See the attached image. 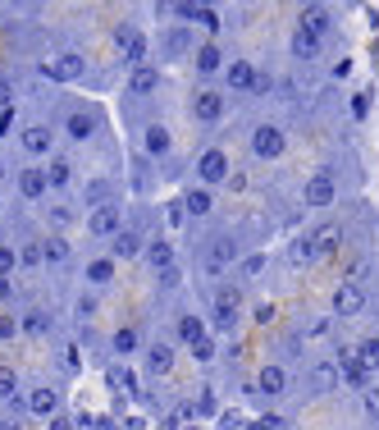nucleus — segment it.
I'll return each instance as SVG.
<instances>
[{
  "label": "nucleus",
  "instance_id": "obj_1",
  "mask_svg": "<svg viewBox=\"0 0 379 430\" xmlns=\"http://www.w3.org/2000/svg\"><path fill=\"white\" fill-rule=\"evenodd\" d=\"M238 307H242L238 288H219V293H215V311H210V325L224 330V334H233V325H238Z\"/></svg>",
  "mask_w": 379,
  "mask_h": 430
},
{
  "label": "nucleus",
  "instance_id": "obj_2",
  "mask_svg": "<svg viewBox=\"0 0 379 430\" xmlns=\"http://www.w3.org/2000/svg\"><path fill=\"white\" fill-rule=\"evenodd\" d=\"M251 151H256L260 160L283 156V129L279 124H256V129H251Z\"/></svg>",
  "mask_w": 379,
  "mask_h": 430
},
{
  "label": "nucleus",
  "instance_id": "obj_3",
  "mask_svg": "<svg viewBox=\"0 0 379 430\" xmlns=\"http://www.w3.org/2000/svg\"><path fill=\"white\" fill-rule=\"evenodd\" d=\"M334 192H338V183H334V174H325V169H315V174L306 179V188H302L306 206H334Z\"/></svg>",
  "mask_w": 379,
  "mask_h": 430
},
{
  "label": "nucleus",
  "instance_id": "obj_4",
  "mask_svg": "<svg viewBox=\"0 0 379 430\" xmlns=\"http://www.w3.org/2000/svg\"><path fill=\"white\" fill-rule=\"evenodd\" d=\"M334 311H338L343 320L361 316V311H366V288L352 284V279H347V284H338V293H334Z\"/></svg>",
  "mask_w": 379,
  "mask_h": 430
},
{
  "label": "nucleus",
  "instance_id": "obj_5",
  "mask_svg": "<svg viewBox=\"0 0 379 430\" xmlns=\"http://www.w3.org/2000/svg\"><path fill=\"white\" fill-rule=\"evenodd\" d=\"M46 78H55V83H74V78H83V56L78 51H65V56H55L42 65Z\"/></svg>",
  "mask_w": 379,
  "mask_h": 430
},
{
  "label": "nucleus",
  "instance_id": "obj_6",
  "mask_svg": "<svg viewBox=\"0 0 379 430\" xmlns=\"http://www.w3.org/2000/svg\"><path fill=\"white\" fill-rule=\"evenodd\" d=\"M87 229L96 233V238H115V233L124 229V215H119V206H96L92 215H87Z\"/></svg>",
  "mask_w": 379,
  "mask_h": 430
},
{
  "label": "nucleus",
  "instance_id": "obj_7",
  "mask_svg": "<svg viewBox=\"0 0 379 430\" xmlns=\"http://www.w3.org/2000/svg\"><path fill=\"white\" fill-rule=\"evenodd\" d=\"M196 174H201V183H224V179H228V156L219 151V147L201 151V160H196Z\"/></svg>",
  "mask_w": 379,
  "mask_h": 430
},
{
  "label": "nucleus",
  "instance_id": "obj_8",
  "mask_svg": "<svg viewBox=\"0 0 379 430\" xmlns=\"http://www.w3.org/2000/svg\"><path fill=\"white\" fill-rule=\"evenodd\" d=\"M192 115L201 124H219V119H224V97H219V92H196Z\"/></svg>",
  "mask_w": 379,
  "mask_h": 430
},
{
  "label": "nucleus",
  "instance_id": "obj_9",
  "mask_svg": "<svg viewBox=\"0 0 379 430\" xmlns=\"http://www.w3.org/2000/svg\"><path fill=\"white\" fill-rule=\"evenodd\" d=\"M146 247H142V233H133V229H119L115 233V243H110V256L115 261H133V256H142Z\"/></svg>",
  "mask_w": 379,
  "mask_h": 430
},
{
  "label": "nucleus",
  "instance_id": "obj_10",
  "mask_svg": "<svg viewBox=\"0 0 379 430\" xmlns=\"http://www.w3.org/2000/svg\"><path fill=\"white\" fill-rule=\"evenodd\" d=\"M306 385H311L315 394H329V389H338L343 380H338V366H334V362H315L311 375H306Z\"/></svg>",
  "mask_w": 379,
  "mask_h": 430
},
{
  "label": "nucleus",
  "instance_id": "obj_11",
  "mask_svg": "<svg viewBox=\"0 0 379 430\" xmlns=\"http://www.w3.org/2000/svg\"><path fill=\"white\" fill-rule=\"evenodd\" d=\"M224 78H228V88H233V92H251V88H256V69H251V60H233V65L224 69Z\"/></svg>",
  "mask_w": 379,
  "mask_h": 430
},
{
  "label": "nucleus",
  "instance_id": "obj_12",
  "mask_svg": "<svg viewBox=\"0 0 379 430\" xmlns=\"http://www.w3.org/2000/svg\"><path fill=\"white\" fill-rule=\"evenodd\" d=\"M338 380H343L347 389H366L370 385V371L361 366V357H343V362H338Z\"/></svg>",
  "mask_w": 379,
  "mask_h": 430
},
{
  "label": "nucleus",
  "instance_id": "obj_13",
  "mask_svg": "<svg viewBox=\"0 0 379 430\" xmlns=\"http://www.w3.org/2000/svg\"><path fill=\"white\" fill-rule=\"evenodd\" d=\"M46 188H51V183H46V169H37V165L19 169V192H23L28 201H37V197L46 192Z\"/></svg>",
  "mask_w": 379,
  "mask_h": 430
},
{
  "label": "nucleus",
  "instance_id": "obj_14",
  "mask_svg": "<svg viewBox=\"0 0 379 430\" xmlns=\"http://www.w3.org/2000/svg\"><path fill=\"white\" fill-rule=\"evenodd\" d=\"M228 261H233V243H228V238H210V247H206V270H210V275H219Z\"/></svg>",
  "mask_w": 379,
  "mask_h": 430
},
{
  "label": "nucleus",
  "instance_id": "obj_15",
  "mask_svg": "<svg viewBox=\"0 0 379 430\" xmlns=\"http://www.w3.org/2000/svg\"><path fill=\"white\" fill-rule=\"evenodd\" d=\"M115 37L124 42V56H128V65L142 69V60H146V37H142V33H128V28H119Z\"/></svg>",
  "mask_w": 379,
  "mask_h": 430
},
{
  "label": "nucleus",
  "instance_id": "obj_16",
  "mask_svg": "<svg viewBox=\"0 0 379 430\" xmlns=\"http://www.w3.org/2000/svg\"><path fill=\"white\" fill-rule=\"evenodd\" d=\"M65 133H69V138H74V142H87V138L96 133V119H92V115H87V110H74V115H69V119H65Z\"/></svg>",
  "mask_w": 379,
  "mask_h": 430
},
{
  "label": "nucleus",
  "instance_id": "obj_17",
  "mask_svg": "<svg viewBox=\"0 0 379 430\" xmlns=\"http://www.w3.org/2000/svg\"><path fill=\"white\" fill-rule=\"evenodd\" d=\"M23 147L33 156H46L51 151V129H46V124H28V129H23Z\"/></svg>",
  "mask_w": 379,
  "mask_h": 430
},
{
  "label": "nucleus",
  "instance_id": "obj_18",
  "mask_svg": "<svg viewBox=\"0 0 379 430\" xmlns=\"http://www.w3.org/2000/svg\"><path fill=\"white\" fill-rule=\"evenodd\" d=\"M142 142H146V151H151V156H165V151L174 147V138H169V129H165V124H146Z\"/></svg>",
  "mask_w": 379,
  "mask_h": 430
},
{
  "label": "nucleus",
  "instance_id": "obj_19",
  "mask_svg": "<svg viewBox=\"0 0 379 430\" xmlns=\"http://www.w3.org/2000/svg\"><path fill=\"white\" fill-rule=\"evenodd\" d=\"M28 408H33L37 417H55V412H60V394H55V389H33V394H28Z\"/></svg>",
  "mask_w": 379,
  "mask_h": 430
},
{
  "label": "nucleus",
  "instance_id": "obj_20",
  "mask_svg": "<svg viewBox=\"0 0 379 430\" xmlns=\"http://www.w3.org/2000/svg\"><path fill=\"white\" fill-rule=\"evenodd\" d=\"M293 56L297 60H315V56H320V37L306 33L302 23H297V33H293Z\"/></svg>",
  "mask_w": 379,
  "mask_h": 430
},
{
  "label": "nucleus",
  "instance_id": "obj_21",
  "mask_svg": "<svg viewBox=\"0 0 379 430\" xmlns=\"http://www.w3.org/2000/svg\"><path fill=\"white\" fill-rule=\"evenodd\" d=\"M169 366H174V348H169V343H151V348H146V371L165 375Z\"/></svg>",
  "mask_w": 379,
  "mask_h": 430
},
{
  "label": "nucleus",
  "instance_id": "obj_22",
  "mask_svg": "<svg viewBox=\"0 0 379 430\" xmlns=\"http://www.w3.org/2000/svg\"><path fill=\"white\" fill-rule=\"evenodd\" d=\"M146 261H151L155 270H165V275H169V265H174V243H165V238H151V243H146Z\"/></svg>",
  "mask_w": 379,
  "mask_h": 430
},
{
  "label": "nucleus",
  "instance_id": "obj_23",
  "mask_svg": "<svg viewBox=\"0 0 379 430\" xmlns=\"http://www.w3.org/2000/svg\"><path fill=\"white\" fill-rule=\"evenodd\" d=\"M302 28H306V33H315V37H325L329 28H334V19H329L320 5H306V10H302Z\"/></svg>",
  "mask_w": 379,
  "mask_h": 430
},
{
  "label": "nucleus",
  "instance_id": "obj_24",
  "mask_svg": "<svg viewBox=\"0 0 379 430\" xmlns=\"http://www.w3.org/2000/svg\"><path fill=\"white\" fill-rule=\"evenodd\" d=\"M338 238H343V229H338V224H320V229L311 233V247H315V256L334 252V247H338Z\"/></svg>",
  "mask_w": 379,
  "mask_h": 430
},
{
  "label": "nucleus",
  "instance_id": "obj_25",
  "mask_svg": "<svg viewBox=\"0 0 379 430\" xmlns=\"http://www.w3.org/2000/svg\"><path fill=\"white\" fill-rule=\"evenodd\" d=\"M192 60H196V69H201V74H215V69L224 65V56H219V46H215V42L196 46V51H192Z\"/></svg>",
  "mask_w": 379,
  "mask_h": 430
},
{
  "label": "nucleus",
  "instance_id": "obj_26",
  "mask_svg": "<svg viewBox=\"0 0 379 430\" xmlns=\"http://www.w3.org/2000/svg\"><path fill=\"white\" fill-rule=\"evenodd\" d=\"M128 88L137 92V97L155 92V88H160V69H146V65H142V69H133V83H128Z\"/></svg>",
  "mask_w": 379,
  "mask_h": 430
},
{
  "label": "nucleus",
  "instance_id": "obj_27",
  "mask_svg": "<svg viewBox=\"0 0 379 430\" xmlns=\"http://www.w3.org/2000/svg\"><path fill=\"white\" fill-rule=\"evenodd\" d=\"M288 389V371L283 366H265L260 371V394H283Z\"/></svg>",
  "mask_w": 379,
  "mask_h": 430
},
{
  "label": "nucleus",
  "instance_id": "obj_28",
  "mask_svg": "<svg viewBox=\"0 0 379 430\" xmlns=\"http://www.w3.org/2000/svg\"><path fill=\"white\" fill-rule=\"evenodd\" d=\"M51 311H42V307H33V311H23V330L28 334H51Z\"/></svg>",
  "mask_w": 379,
  "mask_h": 430
},
{
  "label": "nucleus",
  "instance_id": "obj_29",
  "mask_svg": "<svg viewBox=\"0 0 379 430\" xmlns=\"http://www.w3.org/2000/svg\"><path fill=\"white\" fill-rule=\"evenodd\" d=\"M42 261L46 265H65L69 261V243H65V238H46V243H42Z\"/></svg>",
  "mask_w": 379,
  "mask_h": 430
},
{
  "label": "nucleus",
  "instance_id": "obj_30",
  "mask_svg": "<svg viewBox=\"0 0 379 430\" xmlns=\"http://www.w3.org/2000/svg\"><path fill=\"white\" fill-rule=\"evenodd\" d=\"M87 279H92V284H110V279H115V256L87 261Z\"/></svg>",
  "mask_w": 379,
  "mask_h": 430
},
{
  "label": "nucleus",
  "instance_id": "obj_31",
  "mask_svg": "<svg viewBox=\"0 0 379 430\" xmlns=\"http://www.w3.org/2000/svg\"><path fill=\"white\" fill-rule=\"evenodd\" d=\"M183 210H187V215H196V220H201V215H210V192L192 188V192L183 197Z\"/></svg>",
  "mask_w": 379,
  "mask_h": 430
},
{
  "label": "nucleus",
  "instance_id": "obj_32",
  "mask_svg": "<svg viewBox=\"0 0 379 430\" xmlns=\"http://www.w3.org/2000/svg\"><path fill=\"white\" fill-rule=\"evenodd\" d=\"M178 334H183L187 343L206 339V320H201V316H178Z\"/></svg>",
  "mask_w": 379,
  "mask_h": 430
},
{
  "label": "nucleus",
  "instance_id": "obj_33",
  "mask_svg": "<svg viewBox=\"0 0 379 430\" xmlns=\"http://www.w3.org/2000/svg\"><path fill=\"white\" fill-rule=\"evenodd\" d=\"M69 179H74V165H69V160H51V165H46V183L51 188H65Z\"/></svg>",
  "mask_w": 379,
  "mask_h": 430
},
{
  "label": "nucleus",
  "instance_id": "obj_34",
  "mask_svg": "<svg viewBox=\"0 0 379 430\" xmlns=\"http://www.w3.org/2000/svg\"><path fill=\"white\" fill-rule=\"evenodd\" d=\"M288 261L293 265H306V261H315V247H311V233L306 238H297L293 247H288Z\"/></svg>",
  "mask_w": 379,
  "mask_h": 430
},
{
  "label": "nucleus",
  "instance_id": "obj_35",
  "mask_svg": "<svg viewBox=\"0 0 379 430\" xmlns=\"http://www.w3.org/2000/svg\"><path fill=\"white\" fill-rule=\"evenodd\" d=\"M133 348H137V330H133V325H124V330H115V353H124V357H128Z\"/></svg>",
  "mask_w": 379,
  "mask_h": 430
},
{
  "label": "nucleus",
  "instance_id": "obj_36",
  "mask_svg": "<svg viewBox=\"0 0 379 430\" xmlns=\"http://www.w3.org/2000/svg\"><path fill=\"white\" fill-rule=\"evenodd\" d=\"M357 357H361V366H366V371H375V366H379V339H366V343L357 348Z\"/></svg>",
  "mask_w": 379,
  "mask_h": 430
},
{
  "label": "nucleus",
  "instance_id": "obj_37",
  "mask_svg": "<svg viewBox=\"0 0 379 430\" xmlns=\"http://www.w3.org/2000/svg\"><path fill=\"white\" fill-rule=\"evenodd\" d=\"M19 394V375H14V366H0V398H14Z\"/></svg>",
  "mask_w": 379,
  "mask_h": 430
},
{
  "label": "nucleus",
  "instance_id": "obj_38",
  "mask_svg": "<svg viewBox=\"0 0 379 430\" xmlns=\"http://www.w3.org/2000/svg\"><path fill=\"white\" fill-rule=\"evenodd\" d=\"M14 265H19V252L0 243V279H10V275H14Z\"/></svg>",
  "mask_w": 379,
  "mask_h": 430
},
{
  "label": "nucleus",
  "instance_id": "obj_39",
  "mask_svg": "<svg viewBox=\"0 0 379 430\" xmlns=\"http://www.w3.org/2000/svg\"><path fill=\"white\" fill-rule=\"evenodd\" d=\"M196 23H201L206 33H219V14L210 10V5H201V10H196Z\"/></svg>",
  "mask_w": 379,
  "mask_h": 430
},
{
  "label": "nucleus",
  "instance_id": "obj_40",
  "mask_svg": "<svg viewBox=\"0 0 379 430\" xmlns=\"http://www.w3.org/2000/svg\"><path fill=\"white\" fill-rule=\"evenodd\" d=\"M361 403H366L370 417H379V385H366V389H361Z\"/></svg>",
  "mask_w": 379,
  "mask_h": 430
},
{
  "label": "nucleus",
  "instance_id": "obj_41",
  "mask_svg": "<svg viewBox=\"0 0 379 430\" xmlns=\"http://www.w3.org/2000/svg\"><path fill=\"white\" fill-rule=\"evenodd\" d=\"M19 330H23V320H19V316H0V339H14Z\"/></svg>",
  "mask_w": 379,
  "mask_h": 430
},
{
  "label": "nucleus",
  "instance_id": "obj_42",
  "mask_svg": "<svg viewBox=\"0 0 379 430\" xmlns=\"http://www.w3.org/2000/svg\"><path fill=\"white\" fill-rule=\"evenodd\" d=\"M192 357H196V362H210V357H215V343H210V339H196V343H192Z\"/></svg>",
  "mask_w": 379,
  "mask_h": 430
},
{
  "label": "nucleus",
  "instance_id": "obj_43",
  "mask_svg": "<svg viewBox=\"0 0 379 430\" xmlns=\"http://www.w3.org/2000/svg\"><path fill=\"white\" fill-rule=\"evenodd\" d=\"M19 261H23V265H37V261H42V243H28V247H19Z\"/></svg>",
  "mask_w": 379,
  "mask_h": 430
},
{
  "label": "nucleus",
  "instance_id": "obj_44",
  "mask_svg": "<svg viewBox=\"0 0 379 430\" xmlns=\"http://www.w3.org/2000/svg\"><path fill=\"white\" fill-rule=\"evenodd\" d=\"M187 42H192V37H187L183 28H178V33H169V51H174V56H183V51H187Z\"/></svg>",
  "mask_w": 379,
  "mask_h": 430
},
{
  "label": "nucleus",
  "instance_id": "obj_45",
  "mask_svg": "<svg viewBox=\"0 0 379 430\" xmlns=\"http://www.w3.org/2000/svg\"><path fill=\"white\" fill-rule=\"evenodd\" d=\"M110 385H124V389H137V380H133V371H110Z\"/></svg>",
  "mask_w": 379,
  "mask_h": 430
},
{
  "label": "nucleus",
  "instance_id": "obj_46",
  "mask_svg": "<svg viewBox=\"0 0 379 430\" xmlns=\"http://www.w3.org/2000/svg\"><path fill=\"white\" fill-rule=\"evenodd\" d=\"M251 430H283V417H260L251 421Z\"/></svg>",
  "mask_w": 379,
  "mask_h": 430
},
{
  "label": "nucleus",
  "instance_id": "obj_47",
  "mask_svg": "<svg viewBox=\"0 0 379 430\" xmlns=\"http://www.w3.org/2000/svg\"><path fill=\"white\" fill-rule=\"evenodd\" d=\"M260 270H265V256H247L242 261V275H260Z\"/></svg>",
  "mask_w": 379,
  "mask_h": 430
},
{
  "label": "nucleus",
  "instance_id": "obj_48",
  "mask_svg": "<svg viewBox=\"0 0 379 430\" xmlns=\"http://www.w3.org/2000/svg\"><path fill=\"white\" fill-rule=\"evenodd\" d=\"M87 316H96V298H78V320Z\"/></svg>",
  "mask_w": 379,
  "mask_h": 430
},
{
  "label": "nucleus",
  "instance_id": "obj_49",
  "mask_svg": "<svg viewBox=\"0 0 379 430\" xmlns=\"http://www.w3.org/2000/svg\"><path fill=\"white\" fill-rule=\"evenodd\" d=\"M256 320H260V325H270V320H274V307H270V302H260V307H256Z\"/></svg>",
  "mask_w": 379,
  "mask_h": 430
},
{
  "label": "nucleus",
  "instance_id": "obj_50",
  "mask_svg": "<svg viewBox=\"0 0 379 430\" xmlns=\"http://www.w3.org/2000/svg\"><path fill=\"white\" fill-rule=\"evenodd\" d=\"M106 192H110V183H92V188H87V197H92V201H101Z\"/></svg>",
  "mask_w": 379,
  "mask_h": 430
},
{
  "label": "nucleus",
  "instance_id": "obj_51",
  "mask_svg": "<svg viewBox=\"0 0 379 430\" xmlns=\"http://www.w3.org/2000/svg\"><path fill=\"white\" fill-rule=\"evenodd\" d=\"M366 110H370V97H366V92H361V97L352 101V115H366Z\"/></svg>",
  "mask_w": 379,
  "mask_h": 430
},
{
  "label": "nucleus",
  "instance_id": "obj_52",
  "mask_svg": "<svg viewBox=\"0 0 379 430\" xmlns=\"http://www.w3.org/2000/svg\"><path fill=\"white\" fill-rule=\"evenodd\" d=\"M10 129H14V115H10V110H0V138H5Z\"/></svg>",
  "mask_w": 379,
  "mask_h": 430
},
{
  "label": "nucleus",
  "instance_id": "obj_53",
  "mask_svg": "<svg viewBox=\"0 0 379 430\" xmlns=\"http://www.w3.org/2000/svg\"><path fill=\"white\" fill-rule=\"evenodd\" d=\"M46 430H74V426H69V421H51V426H46Z\"/></svg>",
  "mask_w": 379,
  "mask_h": 430
},
{
  "label": "nucleus",
  "instance_id": "obj_54",
  "mask_svg": "<svg viewBox=\"0 0 379 430\" xmlns=\"http://www.w3.org/2000/svg\"><path fill=\"white\" fill-rule=\"evenodd\" d=\"M0 298H10V279H0Z\"/></svg>",
  "mask_w": 379,
  "mask_h": 430
},
{
  "label": "nucleus",
  "instance_id": "obj_55",
  "mask_svg": "<svg viewBox=\"0 0 379 430\" xmlns=\"http://www.w3.org/2000/svg\"><path fill=\"white\" fill-rule=\"evenodd\" d=\"M0 174H5V165H0Z\"/></svg>",
  "mask_w": 379,
  "mask_h": 430
}]
</instances>
